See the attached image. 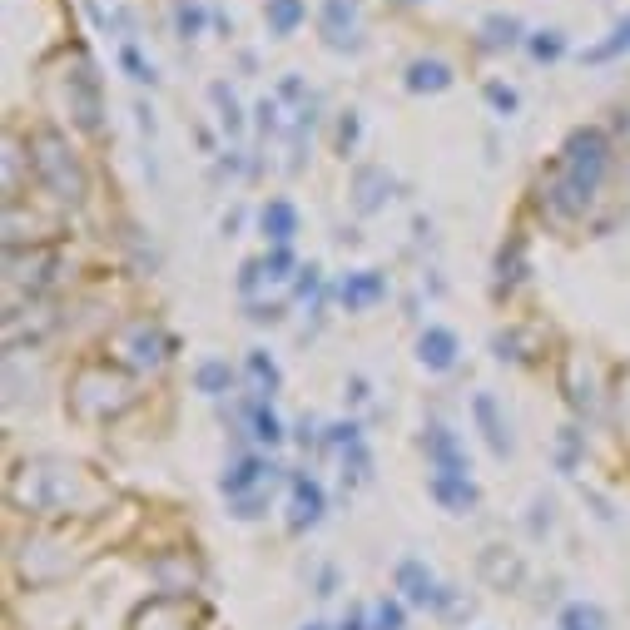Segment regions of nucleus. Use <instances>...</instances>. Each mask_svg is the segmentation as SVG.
<instances>
[{
  "label": "nucleus",
  "mask_w": 630,
  "mask_h": 630,
  "mask_svg": "<svg viewBox=\"0 0 630 630\" xmlns=\"http://www.w3.org/2000/svg\"><path fill=\"white\" fill-rule=\"evenodd\" d=\"M397 591H402L412 606L437 601V581H432V571H427L422 561H402V566H397Z\"/></svg>",
  "instance_id": "nucleus-4"
},
{
  "label": "nucleus",
  "mask_w": 630,
  "mask_h": 630,
  "mask_svg": "<svg viewBox=\"0 0 630 630\" xmlns=\"http://www.w3.org/2000/svg\"><path fill=\"white\" fill-rule=\"evenodd\" d=\"M253 437L268 442V447H278V442H283V422H278L268 407H258V412H253Z\"/></svg>",
  "instance_id": "nucleus-16"
},
{
  "label": "nucleus",
  "mask_w": 630,
  "mask_h": 630,
  "mask_svg": "<svg viewBox=\"0 0 630 630\" xmlns=\"http://www.w3.org/2000/svg\"><path fill=\"white\" fill-rule=\"evenodd\" d=\"M630 50V20L616 25V40H606V45H596V50H586V60H611V55H621Z\"/></svg>",
  "instance_id": "nucleus-18"
},
{
  "label": "nucleus",
  "mask_w": 630,
  "mask_h": 630,
  "mask_svg": "<svg viewBox=\"0 0 630 630\" xmlns=\"http://www.w3.org/2000/svg\"><path fill=\"white\" fill-rule=\"evenodd\" d=\"M373 630H402V606L397 601H382L373 611Z\"/></svg>",
  "instance_id": "nucleus-21"
},
{
  "label": "nucleus",
  "mask_w": 630,
  "mask_h": 630,
  "mask_svg": "<svg viewBox=\"0 0 630 630\" xmlns=\"http://www.w3.org/2000/svg\"><path fill=\"white\" fill-rule=\"evenodd\" d=\"M343 20L348 25L358 20V0H328V35H333V45H343Z\"/></svg>",
  "instance_id": "nucleus-15"
},
{
  "label": "nucleus",
  "mask_w": 630,
  "mask_h": 630,
  "mask_svg": "<svg viewBox=\"0 0 630 630\" xmlns=\"http://www.w3.org/2000/svg\"><path fill=\"white\" fill-rule=\"evenodd\" d=\"M318 521H323V487L308 482V477H298L293 482V531H308Z\"/></svg>",
  "instance_id": "nucleus-5"
},
{
  "label": "nucleus",
  "mask_w": 630,
  "mask_h": 630,
  "mask_svg": "<svg viewBox=\"0 0 630 630\" xmlns=\"http://www.w3.org/2000/svg\"><path fill=\"white\" fill-rule=\"evenodd\" d=\"M268 268H273V278H288V268H293V258H288V244H283V249H273Z\"/></svg>",
  "instance_id": "nucleus-23"
},
{
  "label": "nucleus",
  "mask_w": 630,
  "mask_h": 630,
  "mask_svg": "<svg viewBox=\"0 0 630 630\" xmlns=\"http://www.w3.org/2000/svg\"><path fill=\"white\" fill-rule=\"evenodd\" d=\"M417 358H422V368L447 373V368L457 363V338H452L447 328H427V333L417 338Z\"/></svg>",
  "instance_id": "nucleus-2"
},
{
  "label": "nucleus",
  "mask_w": 630,
  "mask_h": 630,
  "mask_svg": "<svg viewBox=\"0 0 630 630\" xmlns=\"http://www.w3.org/2000/svg\"><path fill=\"white\" fill-rule=\"evenodd\" d=\"M194 382H199V392L219 397V392H229V382H234V373H229V363H204V368L194 373Z\"/></svg>",
  "instance_id": "nucleus-13"
},
{
  "label": "nucleus",
  "mask_w": 630,
  "mask_h": 630,
  "mask_svg": "<svg viewBox=\"0 0 630 630\" xmlns=\"http://www.w3.org/2000/svg\"><path fill=\"white\" fill-rule=\"evenodd\" d=\"M303 25V0H268V30L273 35H293Z\"/></svg>",
  "instance_id": "nucleus-12"
},
{
  "label": "nucleus",
  "mask_w": 630,
  "mask_h": 630,
  "mask_svg": "<svg viewBox=\"0 0 630 630\" xmlns=\"http://www.w3.org/2000/svg\"><path fill=\"white\" fill-rule=\"evenodd\" d=\"M249 373L258 378V387H263V397H273L278 392V368L263 358V353H249Z\"/></svg>",
  "instance_id": "nucleus-17"
},
{
  "label": "nucleus",
  "mask_w": 630,
  "mask_h": 630,
  "mask_svg": "<svg viewBox=\"0 0 630 630\" xmlns=\"http://www.w3.org/2000/svg\"><path fill=\"white\" fill-rule=\"evenodd\" d=\"M303 630H323V626H303Z\"/></svg>",
  "instance_id": "nucleus-25"
},
{
  "label": "nucleus",
  "mask_w": 630,
  "mask_h": 630,
  "mask_svg": "<svg viewBox=\"0 0 630 630\" xmlns=\"http://www.w3.org/2000/svg\"><path fill=\"white\" fill-rule=\"evenodd\" d=\"M174 15H179V35H184V40L199 35V25H204V5H179Z\"/></svg>",
  "instance_id": "nucleus-20"
},
{
  "label": "nucleus",
  "mask_w": 630,
  "mask_h": 630,
  "mask_svg": "<svg viewBox=\"0 0 630 630\" xmlns=\"http://www.w3.org/2000/svg\"><path fill=\"white\" fill-rule=\"evenodd\" d=\"M487 100H492L502 115H511V110H516V90H506V85H487Z\"/></svg>",
  "instance_id": "nucleus-22"
},
{
  "label": "nucleus",
  "mask_w": 630,
  "mask_h": 630,
  "mask_svg": "<svg viewBox=\"0 0 630 630\" xmlns=\"http://www.w3.org/2000/svg\"><path fill=\"white\" fill-rule=\"evenodd\" d=\"M561 50H566V40H561V30H541V35L531 40V55H536V60H556Z\"/></svg>",
  "instance_id": "nucleus-19"
},
{
  "label": "nucleus",
  "mask_w": 630,
  "mask_h": 630,
  "mask_svg": "<svg viewBox=\"0 0 630 630\" xmlns=\"http://www.w3.org/2000/svg\"><path fill=\"white\" fill-rule=\"evenodd\" d=\"M561 630H606V616H601V606H566Z\"/></svg>",
  "instance_id": "nucleus-14"
},
{
  "label": "nucleus",
  "mask_w": 630,
  "mask_h": 630,
  "mask_svg": "<svg viewBox=\"0 0 630 630\" xmlns=\"http://www.w3.org/2000/svg\"><path fill=\"white\" fill-rule=\"evenodd\" d=\"M477 422H482V432H487V447H492L497 457H511V437H506L502 417H497V402H492L487 392L477 397Z\"/></svg>",
  "instance_id": "nucleus-9"
},
{
  "label": "nucleus",
  "mask_w": 630,
  "mask_h": 630,
  "mask_svg": "<svg viewBox=\"0 0 630 630\" xmlns=\"http://www.w3.org/2000/svg\"><path fill=\"white\" fill-rule=\"evenodd\" d=\"M452 85V70L442 60H412L407 65V90L412 95H442Z\"/></svg>",
  "instance_id": "nucleus-6"
},
{
  "label": "nucleus",
  "mask_w": 630,
  "mask_h": 630,
  "mask_svg": "<svg viewBox=\"0 0 630 630\" xmlns=\"http://www.w3.org/2000/svg\"><path fill=\"white\" fill-rule=\"evenodd\" d=\"M263 472H278V467H268L263 457H244V462H239V467H234V472L224 477V492H229V497L239 502V497L249 492L253 482H263Z\"/></svg>",
  "instance_id": "nucleus-11"
},
{
  "label": "nucleus",
  "mask_w": 630,
  "mask_h": 630,
  "mask_svg": "<svg viewBox=\"0 0 630 630\" xmlns=\"http://www.w3.org/2000/svg\"><path fill=\"white\" fill-rule=\"evenodd\" d=\"M427 457H432L437 477H467V462H462L457 437H452L447 427H432V432H427Z\"/></svg>",
  "instance_id": "nucleus-3"
},
{
  "label": "nucleus",
  "mask_w": 630,
  "mask_h": 630,
  "mask_svg": "<svg viewBox=\"0 0 630 630\" xmlns=\"http://www.w3.org/2000/svg\"><path fill=\"white\" fill-rule=\"evenodd\" d=\"M601 169H606V139L601 134H576L571 149H566V179H561L566 204L591 199V189L601 184Z\"/></svg>",
  "instance_id": "nucleus-1"
},
{
  "label": "nucleus",
  "mask_w": 630,
  "mask_h": 630,
  "mask_svg": "<svg viewBox=\"0 0 630 630\" xmlns=\"http://www.w3.org/2000/svg\"><path fill=\"white\" fill-rule=\"evenodd\" d=\"M343 630H363V616H348V621H343Z\"/></svg>",
  "instance_id": "nucleus-24"
},
{
  "label": "nucleus",
  "mask_w": 630,
  "mask_h": 630,
  "mask_svg": "<svg viewBox=\"0 0 630 630\" xmlns=\"http://www.w3.org/2000/svg\"><path fill=\"white\" fill-rule=\"evenodd\" d=\"M432 497L452 511H467V506H477V487L467 477H432Z\"/></svg>",
  "instance_id": "nucleus-10"
},
{
  "label": "nucleus",
  "mask_w": 630,
  "mask_h": 630,
  "mask_svg": "<svg viewBox=\"0 0 630 630\" xmlns=\"http://www.w3.org/2000/svg\"><path fill=\"white\" fill-rule=\"evenodd\" d=\"M382 288H387V283H382L378 268H363V273H353V278L343 283V303H348V308H368V303L382 298Z\"/></svg>",
  "instance_id": "nucleus-7"
},
{
  "label": "nucleus",
  "mask_w": 630,
  "mask_h": 630,
  "mask_svg": "<svg viewBox=\"0 0 630 630\" xmlns=\"http://www.w3.org/2000/svg\"><path fill=\"white\" fill-rule=\"evenodd\" d=\"M293 229H298V214H293V204L288 199H273L268 209H263V234L283 249L288 239H293Z\"/></svg>",
  "instance_id": "nucleus-8"
}]
</instances>
